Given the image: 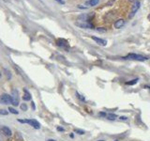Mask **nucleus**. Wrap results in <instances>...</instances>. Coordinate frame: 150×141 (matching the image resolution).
I'll return each instance as SVG.
<instances>
[{"mask_svg": "<svg viewBox=\"0 0 150 141\" xmlns=\"http://www.w3.org/2000/svg\"><path fill=\"white\" fill-rule=\"evenodd\" d=\"M124 59H127V60H136V61H145L148 59V57L146 56H144V55H137V54H129L127 55L126 56L123 57Z\"/></svg>", "mask_w": 150, "mask_h": 141, "instance_id": "f257e3e1", "label": "nucleus"}, {"mask_svg": "<svg viewBox=\"0 0 150 141\" xmlns=\"http://www.w3.org/2000/svg\"><path fill=\"white\" fill-rule=\"evenodd\" d=\"M19 122L21 123H27L31 125L32 127H34L35 129H40V122H38L35 119H19Z\"/></svg>", "mask_w": 150, "mask_h": 141, "instance_id": "f03ea898", "label": "nucleus"}, {"mask_svg": "<svg viewBox=\"0 0 150 141\" xmlns=\"http://www.w3.org/2000/svg\"><path fill=\"white\" fill-rule=\"evenodd\" d=\"M0 102L4 104H12L13 99H12V96L9 95V94H2L0 96Z\"/></svg>", "mask_w": 150, "mask_h": 141, "instance_id": "7ed1b4c3", "label": "nucleus"}, {"mask_svg": "<svg viewBox=\"0 0 150 141\" xmlns=\"http://www.w3.org/2000/svg\"><path fill=\"white\" fill-rule=\"evenodd\" d=\"M75 25L81 27V28H89V29H93L94 25H92L90 22H84V21H80V22H76Z\"/></svg>", "mask_w": 150, "mask_h": 141, "instance_id": "20e7f679", "label": "nucleus"}, {"mask_svg": "<svg viewBox=\"0 0 150 141\" xmlns=\"http://www.w3.org/2000/svg\"><path fill=\"white\" fill-rule=\"evenodd\" d=\"M140 7H141V3H140L139 1H136V2L133 4V6H132L131 11H130V15H129V18L131 19V18H133V17H134L135 13L138 11V10L140 9Z\"/></svg>", "mask_w": 150, "mask_h": 141, "instance_id": "39448f33", "label": "nucleus"}, {"mask_svg": "<svg viewBox=\"0 0 150 141\" xmlns=\"http://www.w3.org/2000/svg\"><path fill=\"white\" fill-rule=\"evenodd\" d=\"M57 45L59 46V47H62L63 49H66V50H69L70 49V44L69 43L67 42L66 40H64V39H58L57 40Z\"/></svg>", "mask_w": 150, "mask_h": 141, "instance_id": "423d86ee", "label": "nucleus"}, {"mask_svg": "<svg viewBox=\"0 0 150 141\" xmlns=\"http://www.w3.org/2000/svg\"><path fill=\"white\" fill-rule=\"evenodd\" d=\"M12 99H13V105L16 106L19 104V93L17 89H12Z\"/></svg>", "mask_w": 150, "mask_h": 141, "instance_id": "0eeeda50", "label": "nucleus"}, {"mask_svg": "<svg viewBox=\"0 0 150 141\" xmlns=\"http://www.w3.org/2000/svg\"><path fill=\"white\" fill-rule=\"evenodd\" d=\"M92 40L95 41L99 45H101V46H105L107 44V41L106 40H103V39H100L98 37H95V36H92Z\"/></svg>", "mask_w": 150, "mask_h": 141, "instance_id": "6e6552de", "label": "nucleus"}, {"mask_svg": "<svg viewBox=\"0 0 150 141\" xmlns=\"http://www.w3.org/2000/svg\"><path fill=\"white\" fill-rule=\"evenodd\" d=\"M125 25V20L124 19H118L117 21H115L114 24V28H116V29H119L121 27H123Z\"/></svg>", "mask_w": 150, "mask_h": 141, "instance_id": "1a4fd4ad", "label": "nucleus"}, {"mask_svg": "<svg viewBox=\"0 0 150 141\" xmlns=\"http://www.w3.org/2000/svg\"><path fill=\"white\" fill-rule=\"evenodd\" d=\"M23 100L25 101V102L31 100V95H30L29 91H28L27 89H25V88H24V96H23Z\"/></svg>", "mask_w": 150, "mask_h": 141, "instance_id": "9d476101", "label": "nucleus"}, {"mask_svg": "<svg viewBox=\"0 0 150 141\" xmlns=\"http://www.w3.org/2000/svg\"><path fill=\"white\" fill-rule=\"evenodd\" d=\"M2 132L7 135V136H10L11 135V131H10V129L9 128V127H7V126H2Z\"/></svg>", "mask_w": 150, "mask_h": 141, "instance_id": "9b49d317", "label": "nucleus"}, {"mask_svg": "<svg viewBox=\"0 0 150 141\" xmlns=\"http://www.w3.org/2000/svg\"><path fill=\"white\" fill-rule=\"evenodd\" d=\"M99 3H100V0H88V1L85 2V4L88 5V6H90V7L97 6Z\"/></svg>", "mask_w": 150, "mask_h": 141, "instance_id": "f8f14e48", "label": "nucleus"}, {"mask_svg": "<svg viewBox=\"0 0 150 141\" xmlns=\"http://www.w3.org/2000/svg\"><path fill=\"white\" fill-rule=\"evenodd\" d=\"M138 81H139L138 78H135V79L130 80V81H128V82H127L126 85H128V86H133V85L137 84V83H138Z\"/></svg>", "mask_w": 150, "mask_h": 141, "instance_id": "ddd939ff", "label": "nucleus"}, {"mask_svg": "<svg viewBox=\"0 0 150 141\" xmlns=\"http://www.w3.org/2000/svg\"><path fill=\"white\" fill-rule=\"evenodd\" d=\"M106 117H107V119H108L109 120H115L117 119V116L115 114H113V113H110Z\"/></svg>", "mask_w": 150, "mask_h": 141, "instance_id": "4468645a", "label": "nucleus"}, {"mask_svg": "<svg viewBox=\"0 0 150 141\" xmlns=\"http://www.w3.org/2000/svg\"><path fill=\"white\" fill-rule=\"evenodd\" d=\"M8 138H9V136H7L3 132L0 133V141H8Z\"/></svg>", "mask_w": 150, "mask_h": 141, "instance_id": "2eb2a0df", "label": "nucleus"}, {"mask_svg": "<svg viewBox=\"0 0 150 141\" xmlns=\"http://www.w3.org/2000/svg\"><path fill=\"white\" fill-rule=\"evenodd\" d=\"M9 111H10V113H12V114H14V115H18V111L16 110V109H14L13 107H10V108H9Z\"/></svg>", "mask_w": 150, "mask_h": 141, "instance_id": "dca6fc26", "label": "nucleus"}, {"mask_svg": "<svg viewBox=\"0 0 150 141\" xmlns=\"http://www.w3.org/2000/svg\"><path fill=\"white\" fill-rule=\"evenodd\" d=\"M74 132H75V133H77V134H79V135H84V130H80V129H75V130H74Z\"/></svg>", "mask_w": 150, "mask_h": 141, "instance_id": "f3484780", "label": "nucleus"}, {"mask_svg": "<svg viewBox=\"0 0 150 141\" xmlns=\"http://www.w3.org/2000/svg\"><path fill=\"white\" fill-rule=\"evenodd\" d=\"M5 73H6L7 78H8V79H10V78H11V74H10V73L7 69H5Z\"/></svg>", "mask_w": 150, "mask_h": 141, "instance_id": "a211bd4d", "label": "nucleus"}, {"mask_svg": "<svg viewBox=\"0 0 150 141\" xmlns=\"http://www.w3.org/2000/svg\"><path fill=\"white\" fill-rule=\"evenodd\" d=\"M21 109H22V110L26 111L27 110V105H26L25 104H21Z\"/></svg>", "mask_w": 150, "mask_h": 141, "instance_id": "6ab92c4d", "label": "nucleus"}, {"mask_svg": "<svg viewBox=\"0 0 150 141\" xmlns=\"http://www.w3.org/2000/svg\"><path fill=\"white\" fill-rule=\"evenodd\" d=\"M76 95H77V97H78V98L80 99L81 101H83V102H84V101H85V99H84V97H83L82 95H80V94H79L78 92H76Z\"/></svg>", "mask_w": 150, "mask_h": 141, "instance_id": "aec40b11", "label": "nucleus"}, {"mask_svg": "<svg viewBox=\"0 0 150 141\" xmlns=\"http://www.w3.org/2000/svg\"><path fill=\"white\" fill-rule=\"evenodd\" d=\"M97 31H99V32H106V29L104 27H98Z\"/></svg>", "mask_w": 150, "mask_h": 141, "instance_id": "412c9836", "label": "nucleus"}, {"mask_svg": "<svg viewBox=\"0 0 150 141\" xmlns=\"http://www.w3.org/2000/svg\"><path fill=\"white\" fill-rule=\"evenodd\" d=\"M8 113H9V112L6 110H4V109H1V110H0V114H1V115H8Z\"/></svg>", "mask_w": 150, "mask_h": 141, "instance_id": "4be33fe9", "label": "nucleus"}, {"mask_svg": "<svg viewBox=\"0 0 150 141\" xmlns=\"http://www.w3.org/2000/svg\"><path fill=\"white\" fill-rule=\"evenodd\" d=\"M57 3H59V4H61V5H64L65 4V1L64 0H55Z\"/></svg>", "mask_w": 150, "mask_h": 141, "instance_id": "5701e85b", "label": "nucleus"}, {"mask_svg": "<svg viewBox=\"0 0 150 141\" xmlns=\"http://www.w3.org/2000/svg\"><path fill=\"white\" fill-rule=\"evenodd\" d=\"M78 8H79V9H83V10H86V9H87L88 7H87V6H86V7H84V6H82V5H79Z\"/></svg>", "mask_w": 150, "mask_h": 141, "instance_id": "b1692460", "label": "nucleus"}, {"mask_svg": "<svg viewBox=\"0 0 150 141\" xmlns=\"http://www.w3.org/2000/svg\"><path fill=\"white\" fill-rule=\"evenodd\" d=\"M127 119H128L127 117H120L119 118L120 120H127Z\"/></svg>", "mask_w": 150, "mask_h": 141, "instance_id": "393cba45", "label": "nucleus"}, {"mask_svg": "<svg viewBox=\"0 0 150 141\" xmlns=\"http://www.w3.org/2000/svg\"><path fill=\"white\" fill-rule=\"evenodd\" d=\"M100 117H106L107 115H106V113H104V112H100Z\"/></svg>", "mask_w": 150, "mask_h": 141, "instance_id": "a878e982", "label": "nucleus"}, {"mask_svg": "<svg viewBox=\"0 0 150 141\" xmlns=\"http://www.w3.org/2000/svg\"><path fill=\"white\" fill-rule=\"evenodd\" d=\"M31 106H32V108H33L34 110L36 109V106H35V104H34V102H32V103H31Z\"/></svg>", "mask_w": 150, "mask_h": 141, "instance_id": "bb28decb", "label": "nucleus"}, {"mask_svg": "<svg viewBox=\"0 0 150 141\" xmlns=\"http://www.w3.org/2000/svg\"><path fill=\"white\" fill-rule=\"evenodd\" d=\"M57 130H58V131H62V132L64 131V129H63V128H61V127H58V128H57Z\"/></svg>", "mask_w": 150, "mask_h": 141, "instance_id": "cd10ccee", "label": "nucleus"}, {"mask_svg": "<svg viewBox=\"0 0 150 141\" xmlns=\"http://www.w3.org/2000/svg\"><path fill=\"white\" fill-rule=\"evenodd\" d=\"M47 141H55V140H54V139H48Z\"/></svg>", "mask_w": 150, "mask_h": 141, "instance_id": "c85d7f7f", "label": "nucleus"}, {"mask_svg": "<svg viewBox=\"0 0 150 141\" xmlns=\"http://www.w3.org/2000/svg\"><path fill=\"white\" fill-rule=\"evenodd\" d=\"M147 19H148V20H149V21H150V14H149V15H148V16H147Z\"/></svg>", "mask_w": 150, "mask_h": 141, "instance_id": "c756f323", "label": "nucleus"}, {"mask_svg": "<svg viewBox=\"0 0 150 141\" xmlns=\"http://www.w3.org/2000/svg\"><path fill=\"white\" fill-rule=\"evenodd\" d=\"M130 1H131V2H132V1H135V0H130Z\"/></svg>", "mask_w": 150, "mask_h": 141, "instance_id": "7c9ffc66", "label": "nucleus"}, {"mask_svg": "<svg viewBox=\"0 0 150 141\" xmlns=\"http://www.w3.org/2000/svg\"><path fill=\"white\" fill-rule=\"evenodd\" d=\"M98 141H104V140H98Z\"/></svg>", "mask_w": 150, "mask_h": 141, "instance_id": "2f4dec72", "label": "nucleus"}, {"mask_svg": "<svg viewBox=\"0 0 150 141\" xmlns=\"http://www.w3.org/2000/svg\"><path fill=\"white\" fill-rule=\"evenodd\" d=\"M114 141H119V140H114Z\"/></svg>", "mask_w": 150, "mask_h": 141, "instance_id": "473e14b6", "label": "nucleus"}]
</instances>
